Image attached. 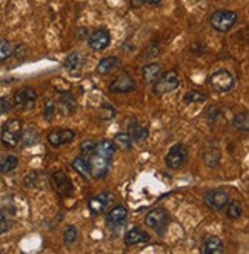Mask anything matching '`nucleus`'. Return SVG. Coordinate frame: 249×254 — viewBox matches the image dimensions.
Listing matches in <instances>:
<instances>
[{
    "label": "nucleus",
    "mask_w": 249,
    "mask_h": 254,
    "mask_svg": "<svg viewBox=\"0 0 249 254\" xmlns=\"http://www.w3.org/2000/svg\"><path fill=\"white\" fill-rule=\"evenodd\" d=\"M57 107H58V110H60L65 116H68V114H72V113L76 111L77 102H76V99L72 97L71 94H62Z\"/></svg>",
    "instance_id": "412c9836"
},
{
    "label": "nucleus",
    "mask_w": 249,
    "mask_h": 254,
    "mask_svg": "<svg viewBox=\"0 0 249 254\" xmlns=\"http://www.w3.org/2000/svg\"><path fill=\"white\" fill-rule=\"evenodd\" d=\"M20 139H23V143H25L26 146H31V145H34V143L37 142L39 134H37V131H36V129L28 128L25 132L22 131V137H20Z\"/></svg>",
    "instance_id": "c756f323"
},
{
    "label": "nucleus",
    "mask_w": 249,
    "mask_h": 254,
    "mask_svg": "<svg viewBox=\"0 0 249 254\" xmlns=\"http://www.w3.org/2000/svg\"><path fill=\"white\" fill-rule=\"evenodd\" d=\"M145 223H146V227H149L152 230L163 231L169 223V214L163 208H155V210H151L146 214Z\"/></svg>",
    "instance_id": "39448f33"
},
{
    "label": "nucleus",
    "mask_w": 249,
    "mask_h": 254,
    "mask_svg": "<svg viewBox=\"0 0 249 254\" xmlns=\"http://www.w3.org/2000/svg\"><path fill=\"white\" fill-rule=\"evenodd\" d=\"M149 241V234L145 233L139 228H131L126 234H125V244L128 247L131 245H139L143 242H148Z\"/></svg>",
    "instance_id": "6ab92c4d"
},
{
    "label": "nucleus",
    "mask_w": 249,
    "mask_h": 254,
    "mask_svg": "<svg viewBox=\"0 0 249 254\" xmlns=\"http://www.w3.org/2000/svg\"><path fill=\"white\" fill-rule=\"evenodd\" d=\"M162 0H145V5H151V6H155V5H158Z\"/></svg>",
    "instance_id": "58836bf2"
},
{
    "label": "nucleus",
    "mask_w": 249,
    "mask_h": 254,
    "mask_svg": "<svg viewBox=\"0 0 249 254\" xmlns=\"http://www.w3.org/2000/svg\"><path fill=\"white\" fill-rule=\"evenodd\" d=\"M19 165V159L16 156H3L0 157V173H9L12 170H16Z\"/></svg>",
    "instance_id": "a878e982"
},
{
    "label": "nucleus",
    "mask_w": 249,
    "mask_h": 254,
    "mask_svg": "<svg viewBox=\"0 0 249 254\" xmlns=\"http://www.w3.org/2000/svg\"><path fill=\"white\" fill-rule=\"evenodd\" d=\"M14 53V48L12 45L5 40V39H0V62L2 61H6V59Z\"/></svg>",
    "instance_id": "7c9ffc66"
},
{
    "label": "nucleus",
    "mask_w": 249,
    "mask_h": 254,
    "mask_svg": "<svg viewBox=\"0 0 249 254\" xmlns=\"http://www.w3.org/2000/svg\"><path fill=\"white\" fill-rule=\"evenodd\" d=\"M225 251L223 242L220 237L217 236H209L204 239L203 247H201V253H206V254H222Z\"/></svg>",
    "instance_id": "dca6fc26"
},
{
    "label": "nucleus",
    "mask_w": 249,
    "mask_h": 254,
    "mask_svg": "<svg viewBox=\"0 0 249 254\" xmlns=\"http://www.w3.org/2000/svg\"><path fill=\"white\" fill-rule=\"evenodd\" d=\"M180 85V79H179V74L177 71H168L166 74H163L162 77H158L155 80L154 85V94L155 96H163L168 94L174 89H177Z\"/></svg>",
    "instance_id": "7ed1b4c3"
},
{
    "label": "nucleus",
    "mask_w": 249,
    "mask_h": 254,
    "mask_svg": "<svg viewBox=\"0 0 249 254\" xmlns=\"http://www.w3.org/2000/svg\"><path fill=\"white\" fill-rule=\"evenodd\" d=\"M183 100L186 103H201L206 100V96L200 91H188L185 96H183Z\"/></svg>",
    "instance_id": "2f4dec72"
},
{
    "label": "nucleus",
    "mask_w": 249,
    "mask_h": 254,
    "mask_svg": "<svg viewBox=\"0 0 249 254\" xmlns=\"http://www.w3.org/2000/svg\"><path fill=\"white\" fill-rule=\"evenodd\" d=\"M112 143H114L115 148L125 149V151H128V149L133 148V139H131V136H129L128 132L117 134V136L114 137V140H112Z\"/></svg>",
    "instance_id": "bb28decb"
},
{
    "label": "nucleus",
    "mask_w": 249,
    "mask_h": 254,
    "mask_svg": "<svg viewBox=\"0 0 249 254\" xmlns=\"http://www.w3.org/2000/svg\"><path fill=\"white\" fill-rule=\"evenodd\" d=\"M136 89V82L134 79L128 76V74H120L119 77H115L111 83H109V91L115 93V94H125V93H131Z\"/></svg>",
    "instance_id": "9d476101"
},
{
    "label": "nucleus",
    "mask_w": 249,
    "mask_h": 254,
    "mask_svg": "<svg viewBox=\"0 0 249 254\" xmlns=\"http://www.w3.org/2000/svg\"><path fill=\"white\" fill-rule=\"evenodd\" d=\"M72 168H74L79 174H82L83 177H88V176H91V170H90V162H88L85 157L79 156L76 157L74 160H72Z\"/></svg>",
    "instance_id": "393cba45"
},
{
    "label": "nucleus",
    "mask_w": 249,
    "mask_h": 254,
    "mask_svg": "<svg viewBox=\"0 0 249 254\" xmlns=\"http://www.w3.org/2000/svg\"><path fill=\"white\" fill-rule=\"evenodd\" d=\"M22 137V122L19 119H11L3 125L2 129V143L5 146H16Z\"/></svg>",
    "instance_id": "f03ea898"
},
{
    "label": "nucleus",
    "mask_w": 249,
    "mask_h": 254,
    "mask_svg": "<svg viewBox=\"0 0 249 254\" xmlns=\"http://www.w3.org/2000/svg\"><path fill=\"white\" fill-rule=\"evenodd\" d=\"M234 83H236V80H234V76L228 69H218L211 76V86L217 93L231 91Z\"/></svg>",
    "instance_id": "20e7f679"
},
{
    "label": "nucleus",
    "mask_w": 249,
    "mask_h": 254,
    "mask_svg": "<svg viewBox=\"0 0 249 254\" xmlns=\"http://www.w3.org/2000/svg\"><path fill=\"white\" fill-rule=\"evenodd\" d=\"M108 168H109V159L100 156V154H93L91 156L90 170H91V174L96 179H103L108 174Z\"/></svg>",
    "instance_id": "f8f14e48"
},
{
    "label": "nucleus",
    "mask_w": 249,
    "mask_h": 254,
    "mask_svg": "<svg viewBox=\"0 0 249 254\" xmlns=\"http://www.w3.org/2000/svg\"><path fill=\"white\" fill-rule=\"evenodd\" d=\"M51 184L54 187V190L62 194V196H69L72 192V184L69 181V177L63 173V171H57L51 176Z\"/></svg>",
    "instance_id": "9b49d317"
},
{
    "label": "nucleus",
    "mask_w": 249,
    "mask_h": 254,
    "mask_svg": "<svg viewBox=\"0 0 249 254\" xmlns=\"http://www.w3.org/2000/svg\"><path fill=\"white\" fill-rule=\"evenodd\" d=\"M94 151H96V154H100L106 159H111L115 153V146L111 140H101V142L96 143Z\"/></svg>",
    "instance_id": "5701e85b"
},
{
    "label": "nucleus",
    "mask_w": 249,
    "mask_h": 254,
    "mask_svg": "<svg viewBox=\"0 0 249 254\" xmlns=\"http://www.w3.org/2000/svg\"><path fill=\"white\" fill-rule=\"evenodd\" d=\"M226 206H228V217L231 220H237V219L242 217V214H243V206L239 202H229Z\"/></svg>",
    "instance_id": "c85d7f7f"
},
{
    "label": "nucleus",
    "mask_w": 249,
    "mask_h": 254,
    "mask_svg": "<svg viewBox=\"0 0 249 254\" xmlns=\"http://www.w3.org/2000/svg\"><path fill=\"white\" fill-rule=\"evenodd\" d=\"M248 113L243 111V113H239L234 116V121H232V125L236 127L237 129H242V131H248L249 129V121H248Z\"/></svg>",
    "instance_id": "cd10ccee"
},
{
    "label": "nucleus",
    "mask_w": 249,
    "mask_h": 254,
    "mask_svg": "<svg viewBox=\"0 0 249 254\" xmlns=\"http://www.w3.org/2000/svg\"><path fill=\"white\" fill-rule=\"evenodd\" d=\"M186 160H188V151L182 143L174 145L168 151L166 159H165L168 168H171V170H177V168L183 167Z\"/></svg>",
    "instance_id": "0eeeda50"
},
{
    "label": "nucleus",
    "mask_w": 249,
    "mask_h": 254,
    "mask_svg": "<svg viewBox=\"0 0 249 254\" xmlns=\"http://www.w3.org/2000/svg\"><path fill=\"white\" fill-rule=\"evenodd\" d=\"M203 162L211 168L217 167L218 162H220V149L215 148V146L208 148L206 151H204V154H203Z\"/></svg>",
    "instance_id": "b1692460"
},
{
    "label": "nucleus",
    "mask_w": 249,
    "mask_h": 254,
    "mask_svg": "<svg viewBox=\"0 0 249 254\" xmlns=\"http://www.w3.org/2000/svg\"><path fill=\"white\" fill-rule=\"evenodd\" d=\"M36 100H37V93L33 88H22L14 94V105L20 111L31 110L36 105Z\"/></svg>",
    "instance_id": "423d86ee"
},
{
    "label": "nucleus",
    "mask_w": 249,
    "mask_h": 254,
    "mask_svg": "<svg viewBox=\"0 0 249 254\" xmlns=\"http://www.w3.org/2000/svg\"><path fill=\"white\" fill-rule=\"evenodd\" d=\"M128 134L131 136V139L136 142H143L148 139V128L145 125L139 124L137 121H131L128 125Z\"/></svg>",
    "instance_id": "a211bd4d"
},
{
    "label": "nucleus",
    "mask_w": 249,
    "mask_h": 254,
    "mask_svg": "<svg viewBox=\"0 0 249 254\" xmlns=\"http://www.w3.org/2000/svg\"><path fill=\"white\" fill-rule=\"evenodd\" d=\"M83 65H85V59H83V54H80L79 51L71 53L65 61V68L74 72L79 71Z\"/></svg>",
    "instance_id": "4be33fe9"
},
{
    "label": "nucleus",
    "mask_w": 249,
    "mask_h": 254,
    "mask_svg": "<svg viewBox=\"0 0 249 254\" xmlns=\"http://www.w3.org/2000/svg\"><path fill=\"white\" fill-rule=\"evenodd\" d=\"M239 20V14L236 11H229V9H218L215 11L209 23L211 26L218 33H228L234 28V25L237 23Z\"/></svg>",
    "instance_id": "f257e3e1"
},
{
    "label": "nucleus",
    "mask_w": 249,
    "mask_h": 254,
    "mask_svg": "<svg viewBox=\"0 0 249 254\" xmlns=\"http://www.w3.org/2000/svg\"><path fill=\"white\" fill-rule=\"evenodd\" d=\"M112 202V196L109 192H100L96 197H91L88 202V206L94 214H100L106 210V206Z\"/></svg>",
    "instance_id": "ddd939ff"
},
{
    "label": "nucleus",
    "mask_w": 249,
    "mask_h": 254,
    "mask_svg": "<svg viewBox=\"0 0 249 254\" xmlns=\"http://www.w3.org/2000/svg\"><path fill=\"white\" fill-rule=\"evenodd\" d=\"M126 216H128L126 208L123 205H115L106 214V223L108 225H119V223H123L126 220Z\"/></svg>",
    "instance_id": "f3484780"
},
{
    "label": "nucleus",
    "mask_w": 249,
    "mask_h": 254,
    "mask_svg": "<svg viewBox=\"0 0 249 254\" xmlns=\"http://www.w3.org/2000/svg\"><path fill=\"white\" fill-rule=\"evenodd\" d=\"M74 137H76V132L71 129H58V131L55 129L48 134V142L52 146H62L71 140H74Z\"/></svg>",
    "instance_id": "4468645a"
},
{
    "label": "nucleus",
    "mask_w": 249,
    "mask_h": 254,
    "mask_svg": "<svg viewBox=\"0 0 249 254\" xmlns=\"http://www.w3.org/2000/svg\"><path fill=\"white\" fill-rule=\"evenodd\" d=\"M160 76V65L158 64H148L142 69V77L145 83H154Z\"/></svg>",
    "instance_id": "aec40b11"
},
{
    "label": "nucleus",
    "mask_w": 249,
    "mask_h": 254,
    "mask_svg": "<svg viewBox=\"0 0 249 254\" xmlns=\"http://www.w3.org/2000/svg\"><path fill=\"white\" fill-rule=\"evenodd\" d=\"M122 66V62L119 57H114V56H109V57H105L101 59L97 65V72L101 74V76H108L112 71L119 69Z\"/></svg>",
    "instance_id": "2eb2a0df"
},
{
    "label": "nucleus",
    "mask_w": 249,
    "mask_h": 254,
    "mask_svg": "<svg viewBox=\"0 0 249 254\" xmlns=\"http://www.w3.org/2000/svg\"><path fill=\"white\" fill-rule=\"evenodd\" d=\"M94 148H96V143L93 140H85L80 145V151H82V154H91V153H94Z\"/></svg>",
    "instance_id": "f704fd0d"
},
{
    "label": "nucleus",
    "mask_w": 249,
    "mask_h": 254,
    "mask_svg": "<svg viewBox=\"0 0 249 254\" xmlns=\"http://www.w3.org/2000/svg\"><path fill=\"white\" fill-rule=\"evenodd\" d=\"M204 202H206V205L211 206L212 210L222 211L229 203V196L223 190H211L208 192H204Z\"/></svg>",
    "instance_id": "6e6552de"
},
{
    "label": "nucleus",
    "mask_w": 249,
    "mask_h": 254,
    "mask_svg": "<svg viewBox=\"0 0 249 254\" xmlns=\"http://www.w3.org/2000/svg\"><path fill=\"white\" fill-rule=\"evenodd\" d=\"M145 5V0H131V6L133 8H142Z\"/></svg>",
    "instance_id": "4c0bfd02"
},
{
    "label": "nucleus",
    "mask_w": 249,
    "mask_h": 254,
    "mask_svg": "<svg viewBox=\"0 0 249 254\" xmlns=\"http://www.w3.org/2000/svg\"><path fill=\"white\" fill-rule=\"evenodd\" d=\"M11 110V102L6 97H0V116L6 114Z\"/></svg>",
    "instance_id": "e433bc0d"
},
{
    "label": "nucleus",
    "mask_w": 249,
    "mask_h": 254,
    "mask_svg": "<svg viewBox=\"0 0 249 254\" xmlns=\"http://www.w3.org/2000/svg\"><path fill=\"white\" fill-rule=\"evenodd\" d=\"M109 43H111V34L108 29H96L88 37V45L94 51L106 50L109 47Z\"/></svg>",
    "instance_id": "1a4fd4ad"
},
{
    "label": "nucleus",
    "mask_w": 249,
    "mask_h": 254,
    "mask_svg": "<svg viewBox=\"0 0 249 254\" xmlns=\"http://www.w3.org/2000/svg\"><path fill=\"white\" fill-rule=\"evenodd\" d=\"M9 220H8V217L3 214V213H0V234H3V233H6L8 230H9Z\"/></svg>",
    "instance_id": "c9c22d12"
},
{
    "label": "nucleus",
    "mask_w": 249,
    "mask_h": 254,
    "mask_svg": "<svg viewBox=\"0 0 249 254\" xmlns=\"http://www.w3.org/2000/svg\"><path fill=\"white\" fill-rule=\"evenodd\" d=\"M76 241H77V228L74 225L66 227V230L63 233V242L66 245H71V244H74Z\"/></svg>",
    "instance_id": "473e14b6"
},
{
    "label": "nucleus",
    "mask_w": 249,
    "mask_h": 254,
    "mask_svg": "<svg viewBox=\"0 0 249 254\" xmlns=\"http://www.w3.org/2000/svg\"><path fill=\"white\" fill-rule=\"evenodd\" d=\"M55 110H57V103H55V102L48 100V102L45 103V110H43V116H45L47 121H51L52 116H54V113H55Z\"/></svg>",
    "instance_id": "72a5a7b5"
}]
</instances>
